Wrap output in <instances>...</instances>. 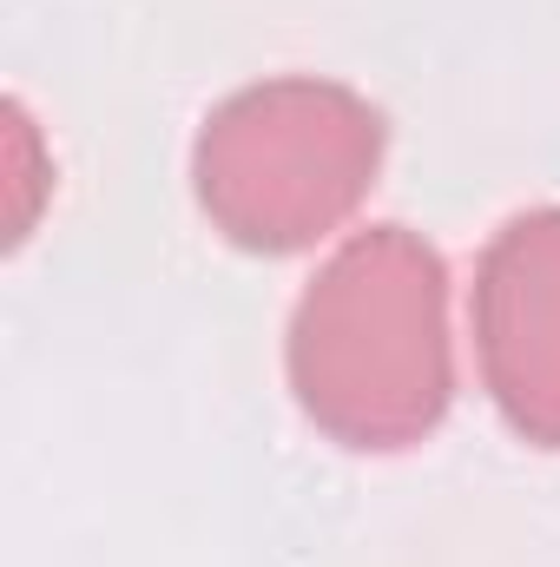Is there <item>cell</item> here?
Here are the masks:
<instances>
[{"mask_svg": "<svg viewBox=\"0 0 560 567\" xmlns=\"http://www.w3.org/2000/svg\"><path fill=\"white\" fill-rule=\"evenodd\" d=\"M290 396L343 449H409L455 403L442 251L409 225H370L303 284L283 330Z\"/></svg>", "mask_w": 560, "mask_h": 567, "instance_id": "6da1fadb", "label": "cell"}, {"mask_svg": "<svg viewBox=\"0 0 560 567\" xmlns=\"http://www.w3.org/2000/svg\"><path fill=\"white\" fill-rule=\"evenodd\" d=\"M383 140V113L336 80H258L205 113L191 192L238 251H310L370 198Z\"/></svg>", "mask_w": 560, "mask_h": 567, "instance_id": "7a4b0ae2", "label": "cell"}, {"mask_svg": "<svg viewBox=\"0 0 560 567\" xmlns=\"http://www.w3.org/2000/svg\"><path fill=\"white\" fill-rule=\"evenodd\" d=\"M475 363L501 423L560 449V205L508 218L475 271Z\"/></svg>", "mask_w": 560, "mask_h": 567, "instance_id": "3957f363", "label": "cell"}]
</instances>
